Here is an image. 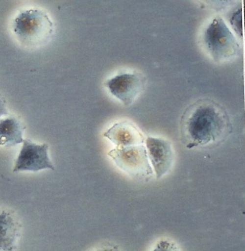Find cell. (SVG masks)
I'll use <instances>...</instances> for the list:
<instances>
[{
  "instance_id": "obj_1",
  "label": "cell",
  "mask_w": 245,
  "mask_h": 251,
  "mask_svg": "<svg viewBox=\"0 0 245 251\" xmlns=\"http://www.w3.org/2000/svg\"><path fill=\"white\" fill-rule=\"evenodd\" d=\"M232 132L229 114L213 100H197L186 108L181 118L182 140L189 149L218 146Z\"/></svg>"
},
{
  "instance_id": "obj_2",
  "label": "cell",
  "mask_w": 245,
  "mask_h": 251,
  "mask_svg": "<svg viewBox=\"0 0 245 251\" xmlns=\"http://www.w3.org/2000/svg\"><path fill=\"white\" fill-rule=\"evenodd\" d=\"M204 43L216 62H225L239 55L240 45L223 20L215 18L204 34Z\"/></svg>"
},
{
  "instance_id": "obj_3",
  "label": "cell",
  "mask_w": 245,
  "mask_h": 251,
  "mask_svg": "<svg viewBox=\"0 0 245 251\" xmlns=\"http://www.w3.org/2000/svg\"><path fill=\"white\" fill-rule=\"evenodd\" d=\"M53 30L48 15L38 9H30L21 13L14 22V31L26 46H38L44 43Z\"/></svg>"
},
{
  "instance_id": "obj_4",
  "label": "cell",
  "mask_w": 245,
  "mask_h": 251,
  "mask_svg": "<svg viewBox=\"0 0 245 251\" xmlns=\"http://www.w3.org/2000/svg\"><path fill=\"white\" fill-rule=\"evenodd\" d=\"M122 171L139 180L149 179L153 176L147 151L143 146L116 148L108 153Z\"/></svg>"
},
{
  "instance_id": "obj_5",
  "label": "cell",
  "mask_w": 245,
  "mask_h": 251,
  "mask_svg": "<svg viewBox=\"0 0 245 251\" xmlns=\"http://www.w3.org/2000/svg\"><path fill=\"white\" fill-rule=\"evenodd\" d=\"M110 93L125 106L133 104L146 86V78L139 74H122L105 83Z\"/></svg>"
},
{
  "instance_id": "obj_6",
  "label": "cell",
  "mask_w": 245,
  "mask_h": 251,
  "mask_svg": "<svg viewBox=\"0 0 245 251\" xmlns=\"http://www.w3.org/2000/svg\"><path fill=\"white\" fill-rule=\"evenodd\" d=\"M48 149L47 144L37 145L30 140L24 139L23 146L16 160L14 172H37L44 169L54 170L49 157Z\"/></svg>"
},
{
  "instance_id": "obj_7",
  "label": "cell",
  "mask_w": 245,
  "mask_h": 251,
  "mask_svg": "<svg viewBox=\"0 0 245 251\" xmlns=\"http://www.w3.org/2000/svg\"><path fill=\"white\" fill-rule=\"evenodd\" d=\"M147 154L157 178L169 173L173 164L174 153L171 142L159 138L146 139Z\"/></svg>"
},
{
  "instance_id": "obj_8",
  "label": "cell",
  "mask_w": 245,
  "mask_h": 251,
  "mask_svg": "<svg viewBox=\"0 0 245 251\" xmlns=\"http://www.w3.org/2000/svg\"><path fill=\"white\" fill-rule=\"evenodd\" d=\"M104 136L108 138L118 148L141 146L145 140L143 134L137 128L126 121L114 124L104 132Z\"/></svg>"
},
{
  "instance_id": "obj_9",
  "label": "cell",
  "mask_w": 245,
  "mask_h": 251,
  "mask_svg": "<svg viewBox=\"0 0 245 251\" xmlns=\"http://www.w3.org/2000/svg\"><path fill=\"white\" fill-rule=\"evenodd\" d=\"M21 236V224L9 212L0 211V251H14Z\"/></svg>"
},
{
  "instance_id": "obj_10",
  "label": "cell",
  "mask_w": 245,
  "mask_h": 251,
  "mask_svg": "<svg viewBox=\"0 0 245 251\" xmlns=\"http://www.w3.org/2000/svg\"><path fill=\"white\" fill-rule=\"evenodd\" d=\"M23 125L15 118L0 120V146L7 147L24 142Z\"/></svg>"
},
{
  "instance_id": "obj_11",
  "label": "cell",
  "mask_w": 245,
  "mask_h": 251,
  "mask_svg": "<svg viewBox=\"0 0 245 251\" xmlns=\"http://www.w3.org/2000/svg\"><path fill=\"white\" fill-rule=\"evenodd\" d=\"M153 251H179L177 247L172 241L163 240L156 245Z\"/></svg>"
},
{
  "instance_id": "obj_12",
  "label": "cell",
  "mask_w": 245,
  "mask_h": 251,
  "mask_svg": "<svg viewBox=\"0 0 245 251\" xmlns=\"http://www.w3.org/2000/svg\"><path fill=\"white\" fill-rule=\"evenodd\" d=\"M7 110L5 108V104H4L3 101L0 100V117L4 114H7Z\"/></svg>"
},
{
  "instance_id": "obj_13",
  "label": "cell",
  "mask_w": 245,
  "mask_h": 251,
  "mask_svg": "<svg viewBox=\"0 0 245 251\" xmlns=\"http://www.w3.org/2000/svg\"><path fill=\"white\" fill-rule=\"evenodd\" d=\"M97 251H120L117 248L114 247H105V248H101Z\"/></svg>"
}]
</instances>
